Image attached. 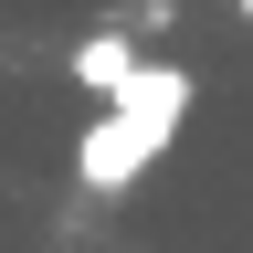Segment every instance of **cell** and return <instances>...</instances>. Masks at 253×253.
<instances>
[{
	"mask_svg": "<svg viewBox=\"0 0 253 253\" xmlns=\"http://www.w3.org/2000/svg\"><path fill=\"white\" fill-rule=\"evenodd\" d=\"M243 11H253V0H243Z\"/></svg>",
	"mask_w": 253,
	"mask_h": 253,
	"instance_id": "277c9868",
	"label": "cell"
},
{
	"mask_svg": "<svg viewBox=\"0 0 253 253\" xmlns=\"http://www.w3.org/2000/svg\"><path fill=\"white\" fill-rule=\"evenodd\" d=\"M116 32H126V42H137V32H179V0H137V11H126Z\"/></svg>",
	"mask_w": 253,
	"mask_h": 253,
	"instance_id": "3957f363",
	"label": "cell"
},
{
	"mask_svg": "<svg viewBox=\"0 0 253 253\" xmlns=\"http://www.w3.org/2000/svg\"><path fill=\"white\" fill-rule=\"evenodd\" d=\"M63 63H74V84H84V95H106V106H116V95L137 84V63H148V53L126 42V32H84V42L63 53Z\"/></svg>",
	"mask_w": 253,
	"mask_h": 253,
	"instance_id": "7a4b0ae2",
	"label": "cell"
},
{
	"mask_svg": "<svg viewBox=\"0 0 253 253\" xmlns=\"http://www.w3.org/2000/svg\"><path fill=\"white\" fill-rule=\"evenodd\" d=\"M179 116H190V63H137V84H126L116 106L84 126V148H74V179L95 190V201H116V190H126V179H137L158 148L179 137Z\"/></svg>",
	"mask_w": 253,
	"mask_h": 253,
	"instance_id": "6da1fadb",
	"label": "cell"
}]
</instances>
